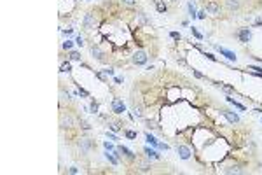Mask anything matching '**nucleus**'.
<instances>
[{
	"mask_svg": "<svg viewBox=\"0 0 262 175\" xmlns=\"http://www.w3.org/2000/svg\"><path fill=\"white\" fill-rule=\"evenodd\" d=\"M79 93H80L82 96H89V93H87L86 90H82V88H80V86H79Z\"/></svg>",
	"mask_w": 262,
	"mask_h": 175,
	"instance_id": "473e14b6",
	"label": "nucleus"
},
{
	"mask_svg": "<svg viewBox=\"0 0 262 175\" xmlns=\"http://www.w3.org/2000/svg\"><path fill=\"white\" fill-rule=\"evenodd\" d=\"M226 173H243V170H241V166H229V168H226Z\"/></svg>",
	"mask_w": 262,
	"mask_h": 175,
	"instance_id": "dca6fc26",
	"label": "nucleus"
},
{
	"mask_svg": "<svg viewBox=\"0 0 262 175\" xmlns=\"http://www.w3.org/2000/svg\"><path fill=\"white\" fill-rule=\"evenodd\" d=\"M227 9L229 11H238L239 9V0H227Z\"/></svg>",
	"mask_w": 262,
	"mask_h": 175,
	"instance_id": "4468645a",
	"label": "nucleus"
},
{
	"mask_svg": "<svg viewBox=\"0 0 262 175\" xmlns=\"http://www.w3.org/2000/svg\"><path fill=\"white\" fill-rule=\"evenodd\" d=\"M222 114L226 116V119H227L231 124H238V123H239V116H238L236 112H232V111H222Z\"/></svg>",
	"mask_w": 262,
	"mask_h": 175,
	"instance_id": "1a4fd4ad",
	"label": "nucleus"
},
{
	"mask_svg": "<svg viewBox=\"0 0 262 175\" xmlns=\"http://www.w3.org/2000/svg\"><path fill=\"white\" fill-rule=\"evenodd\" d=\"M75 42H77V44H79V46H82V44H84V40H82V37H80V35H79V37H77V40H75Z\"/></svg>",
	"mask_w": 262,
	"mask_h": 175,
	"instance_id": "4c0bfd02",
	"label": "nucleus"
},
{
	"mask_svg": "<svg viewBox=\"0 0 262 175\" xmlns=\"http://www.w3.org/2000/svg\"><path fill=\"white\" fill-rule=\"evenodd\" d=\"M74 126V119L70 116H61V128H72Z\"/></svg>",
	"mask_w": 262,
	"mask_h": 175,
	"instance_id": "f8f14e48",
	"label": "nucleus"
},
{
	"mask_svg": "<svg viewBox=\"0 0 262 175\" xmlns=\"http://www.w3.org/2000/svg\"><path fill=\"white\" fill-rule=\"evenodd\" d=\"M206 58H208V60H211V61H215V60H217V58H215L211 53H206Z\"/></svg>",
	"mask_w": 262,
	"mask_h": 175,
	"instance_id": "c9c22d12",
	"label": "nucleus"
},
{
	"mask_svg": "<svg viewBox=\"0 0 262 175\" xmlns=\"http://www.w3.org/2000/svg\"><path fill=\"white\" fill-rule=\"evenodd\" d=\"M124 135H126L128 138H136V135H138V133H136V131H131V130H126V133H124Z\"/></svg>",
	"mask_w": 262,
	"mask_h": 175,
	"instance_id": "b1692460",
	"label": "nucleus"
},
{
	"mask_svg": "<svg viewBox=\"0 0 262 175\" xmlns=\"http://www.w3.org/2000/svg\"><path fill=\"white\" fill-rule=\"evenodd\" d=\"M63 49H72V42H70V40L63 42Z\"/></svg>",
	"mask_w": 262,
	"mask_h": 175,
	"instance_id": "c756f323",
	"label": "nucleus"
},
{
	"mask_svg": "<svg viewBox=\"0 0 262 175\" xmlns=\"http://www.w3.org/2000/svg\"><path fill=\"white\" fill-rule=\"evenodd\" d=\"M117 149L121 151V154H122L124 158H128V159H135V154H133V152H131L128 147H124V145H119Z\"/></svg>",
	"mask_w": 262,
	"mask_h": 175,
	"instance_id": "9b49d317",
	"label": "nucleus"
},
{
	"mask_svg": "<svg viewBox=\"0 0 262 175\" xmlns=\"http://www.w3.org/2000/svg\"><path fill=\"white\" fill-rule=\"evenodd\" d=\"M79 147H80V151L84 152V154H87L91 149H95V144H93L91 138H80L79 140Z\"/></svg>",
	"mask_w": 262,
	"mask_h": 175,
	"instance_id": "f03ea898",
	"label": "nucleus"
},
{
	"mask_svg": "<svg viewBox=\"0 0 262 175\" xmlns=\"http://www.w3.org/2000/svg\"><path fill=\"white\" fill-rule=\"evenodd\" d=\"M70 173H79V170H77L75 166H72V168H70Z\"/></svg>",
	"mask_w": 262,
	"mask_h": 175,
	"instance_id": "58836bf2",
	"label": "nucleus"
},
{
	"mask_svg": "<svg viewBox=\"0 0 262 175\" xmlns=\"http://www.w3.org/2000/svg\"><path fill=\"white\" fill-rule=\"evenodd\" d=\"M156 7H157V11H159V12H166V9H168V7H166V4L163 2V0H156Z\"/></svg>",
	"mask_w": 262,
	"mask_h": 175,
	"instance_id": "2eb2a0df",
	"label": "nucleus"
},
{
	"mask_svg": "<svg viewBox=\"0 0 262 175\" xmlns=\"http://www.w3.org/2000/svg\"><path fill=\"white\" fill-rule=\"evenodd\" d=\"M89 109H91V112H93V114H98V103H96L95 100L91 102V105H89Z\"/></svg>",
	"mask_w": 262,
	"mask_h": 175,
	"instance_id": "393cba45",
	"label": "nucleus"
},
{
	"mask_svg": "<svg viewBox=\"0 0 262 175\" xmlns=\"http://www.w3.org/2000/svg\"><path fill=\"white\" fill-rule=\"evenodd\" d=\"M143 151H145V154H147V156H149L150 159H159V158H161V156L157 154V152H156L154 149H149V147H145Z\"/></svg>",
	"mask_w": 262,
	"mask_h": 175,
	"instance_id": "ddd939ff",
	"label": "nucleus"
},
{
	"mask_svg": "<svg viewBox=\"0 0 262 175\" xmlns=\"http://www.w3.org/2000/svg\"><path fill=\"white\" fill-rule=\"evenodd\" d=\"M145 138H147V142H149V144H152V145H156V147L159 145V142H157V140H156L154 137H152L150 133H145Z\"/></svg>",
	"mask_w": 262,
	"mask_h": 175,
	"instance_id": "6ab92c4d",
	"label": "nucleus"
},
{
	"mask_svg": "<svg viewBox=\"0 0 262 175\" xmlns=\"http://www.w3.org/2000/svg\"><path fill=\"white\" fill-rule=\"evenodd\" d=\"M206 11H208L211 16H217V14H220V5H218V2L211 0V2L206 4Z\"/></svg>",
	"mask_w": 262,
	"mask_h": 175,
	"instance_id": "39448f33",
	"label": "nucleus"
},
{
	"mask_svg": "<svg viewBox=\"0 0 262 175\" xmlns=\"http://www.w3.org/2000/svg\"><path fill=\"white\" fill-rule=\"evenodd\" d=\"M103 145H105V149H107V151H114V145H112V144H108V142H105Z\"/></svg>",
	"mask_w": 262,
	"mask_h": 175,
	"instance_id": "72a5a7b5",
	"label": "nucleus"
},
{
	"mask_svg": "<svg viewBox=\"0 0 262 175\" xmlns=\"http://www.w3.org/2000/svg\"><path fill=\"white\" fill-rule=\"evenodd\" d=\"M107 137H108V138H110V140H119V138H117L115 135H112V133H107Z\"/></svg>",
	"mask_w": 262,
	"mask_h": 175,
	"instance_id": "e433bc0d",
	"label": "nucleus"
},
{
	"mask_svg": "<svg viewBox=\"0 0 262 175\" xmlns=\"http://www.w3.org/2000/svg\"><path fill=\"white\" fill-rule=\"evenodd\" d=\"M105 158H107V159H108V161H110V163H112V165H117V163H119V159H117V158H115V156H114V154H108V151H107V152H105Z\"/></svg>",
	"mask_w": 262,
	"mask_h": 175,
	"instance_id": "a211bd4d",
	"label": "nucleus"
},
{
	"mask_svg": "<svg viewBox=\"0 0 262 175\" xmlns=\"http://www.w3.org/2000/svg\"><path fill=\"white\" fill-rule=\"evenodd\" d=\"M238 37H239V40H241L243 44H248L250 39H252V32H250L248 28H241V30L238 32Z\"/></svg>",
	"mask_w": 262,
	"mask_h": 175,
	"instance_id": "423d86ee",
	"label": "nucleus"
},
{
	"mask_svg": "<svg viewBox=\"0 0 262 175\" xmlns=\"http://www.w3.org/2000/svg\"><path fill=\"white\" fill-rule=\"evenodd\" d=\"M215 49L220 53L222 56H226L227 60H231V61H236V53H232V51H229V49H226V47H220V46H215Z\"/></svg>",
	"mask_w": 262,
	"mask_h": 175,
	"instance_id": "0eeeda50",
	"label": "nucleus"
},
{
	"mask_svg": "<svg viewBox=\"0 0 262 175\" xmlns=\"http://www.w3.org/2000/svg\"><path fill=\"white\" fill-rule=\"evenodd\" d=\"M177 154L180 156V159H189L190 158V151L187 145H177Z\"/></svg>",
	"mask_w": 262,
	"mask_h": 175,
	"instance_id": "6e6552de",
	"label": "nucleus"
},
{
	"mask_svg": "<svg viewBox=\"0 0 262 175\" xmlns=\"http://www.w3.org/2000/svg\"><path fill=\"white\" fill-rule=\"evenodd\" d=\"M189 14L192 16V19H194V18H198V14H196V9L192 7V4H189Z\"/></svg>",
	"mask_w": 262,
	"mask_h": 175,
	"instance_id": "cd10ccee",
	"label": "nucleus"
},
{
	"mask_svg": "<svg viewBox=\"0 0 262 175\" xmlns=\"http://www.w3.org/2000/svg\"><path fill=\"white\" fill-rule=\"evenodd\" d=\"M171 37H173L175 40H180V39H182V35H180V33H177V32H171Z\"/></svg>",
	"mask_w": 262,
	"mask_h": 175,
	"instance_id": "2f4dec72",
	"label": "nucleus"
},
{
	"mask_svg": "<svg viewBox=\"0 0 262 175\" xmlns=\"http://www.w3.org/2000/svg\"><path fill=\"white\" fill-rule=\"evenodd\" d=\"M133 114H135L136 117H142V109L136 107V105H133Z\"/></svg>",
	"mask_w": 262,
	"mask_h": 175,
	"instance_id": "bb28decb",
	"label": "nucleus"
},
{
	"mask_svg": "<svg viewBox=\"0 0 262 175\" xmlns=\"http://www.w3.org/2000/svg\"><path fill=\"white\" fill-rule=\"evenodd\" d=\"M91 53H93V56H95L96 60H100V61L105 60V54L101 53V49H100L98 46H91Z\"/></svg>",
	"mask_w": 262,
	"mask_h": 175,
	"instance_id": "9d476101",
	"label": "nucleus"
},
{
	"mask_svg": "<svg viewBox=\"0 0 262 175\" xmlns=\"http://www.w3.org/2000/svg\"><path fill=\"white\" fill-rule=\"evenodd\" d=\"M68 58H70L72 61H80V53H77V51H72Z\"/></svg>",
	"mask_w": 262,
	"mask_h": 175,
	"instance_id": "412c9836",
	"label": "nucleus"
},
{
	"mask_svg": "<svg viewBox=\"0 0 262 175\" xmlns=\"http://www.w3.org/2000/svg\"><path fill=\"white\" fill-rule=\"evenodd\" d=\"M79 124H80V128H82V130H89V128H91V126H89V123H86L84 119H82V121H79Z\"/></svg>",
	"mask_w": 262,
	"mask_h": 175,
	"instance_id": "c85d7f7f",
	"label": "nucleus"
},
{
	"mask_svg": "<svg viewBox=\"0 0 262 175\" xmlns=\"http://www.w3.org/2000/svg\"><path fill=\"white\" fill-rule=\"evenodd\" d=\"M145 123H147V128H150V130H159V126H157V124H156L154 121H150V119H147Z\"/></svg>",
	"mask_w": 262,
	"mask_h": 175,
	"instance_id": "4be33fe9",
	"label": "nucleus"
},
{
	"mask_svg": "<svg viewBox=\"0 0 262 175\" xmlns=\"http://www.w3.org/2000/svg\"><path fill=\"white\" fill-rule=\"evenodd\" d=\"M138 166H140V172H149V170H150V165H149L147 161H140Z\"/></svg>",
	"mask_w": 262,
	"mask_h": 175,
	"instance_id": "aec40b11",
	"label": "nucleus"
},
{
	"mask_svg": "<svg viewBox=\"0 0 262 175\" xmlns=\"http://www.w3.org/2000/svg\"><path fill=\"white\" fill-rule=\"evenodd\" d=\"M190 32H192V35H194L196 39H203V35H201L198 30H196V26H190Z\"/></svg>",
	"mask_w": 262,
	"mask_h": 175,
	"instance_id": "a878e982",
	"label": "nucleus"
},
{
	"mask_svg": "<svg viewBox=\"0 0 262 175\" xmlns=\"http://www.w3.org/2000/svg\"><path fill=\"white\" fill-rule=\"evenodd\" d=\"M82 26H84V30H86V32H91V30H95V28L98 26V19H96V16H95L93 12H87V14L84 16Z\"/></svg>",
	"mask_w": 262,
	"mask_h": 175,
	"instance_id": "f257e3e1",
	"label": "nucleus"
},
{
	"mask_svg": "<svg viewBox=\"0 0 262 175\" xmlns=\"http://www.w3.org/2000/svg\"><path fill=\"white\" fill-rule=\"evenodd\" d=\"M122 4H126V5H135L136 0H122Z\"/></svg>",
	"mask_w": 262,
	"mask_h": 175,
	"instance_id": "7c9ffc66",
	"label": "nucleus"
},
{
	"mask_svg": "<svg viewBox=\"0 0 262 175\" xmlns=\"http://www.w3.org/2000/svg\"><path fill=\"white\" fill-rule=\"evenodd\" d=\"M194 75H196V77H198V79H205V75H203V74H199L198 70H194Z\"/></svg>",
	"mask_w": 262,
	"mask_h": 175,
	"instance_id": "f704fd0d",
	"label": "nucleus"
},
{
	"mask_svg": "<svg viewBox=\"0 0 262 175\" xmlns=\"http://www.w3.org/2000/svg\"><path fill=\"white\" fill-rule=\"evenodd\" d=\"M70 70H72V67H70L68 61H67V63H61V72H67V74H68Z\"/></svg>",
	"mask_w": 262,
	"mask_h": 175,
	"instance_id": "5701e85b",
	"label": "nucleus"
},
{
	"mask_svg": "<svg viewBox=\"0 0 262 175\" xmlns=\"http://www.w3.org/2000/svg\"><path fill=\"white\" fill-rule=\"evenodd\" d=\"M131 60H133L135 65H145V63H147V53H145V51H136Z\"/></svg>",
	"mask_w": 262,
	"mask_h": 175,
	"instance_id": "20e7f679",
	"label": "nucleus"
},
{
	"mask_svg": "<svg viewBox=\"0 0 262 175\" xmlns=\"http://www.w3.org/2000/svg\"><path fill=\"white\" fill-rule=\"evenodd\" d=\"M226 98H227V102H229V103H232V105H234L236 109H239V111H245V105H241V103H238V102H234V100H232L231 96H226Z\"/></svg>",
	"mask_w": 262,
	"mask_h": 175,
	"instance_id": "f3484780",
	"label": "nucleus"
},
{
	"mask_svg": "<svg viewBox=\"0 0 262 175\" xmlns=\"http://www.w3.org/2000/svg\"><path fill=\"white\" fill-rule=\"evenodd\" d=\"M124 111H126L124 102H122L121 98H114V100H112V112H114V114H122Z\"/></svg>",
	"mask_w": 262,
	"mask_h": 175,
	"instance_id": "7ed1b4c3",
	"label": "nucleus"
}]
</instances>
